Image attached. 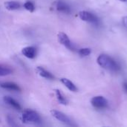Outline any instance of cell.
<instances>
[{"label":"cell","mask_w":127,"mask_h":127,"mask_svg":"<svg viewBox=\"0 0 127 127\" xmlns=\"http://www.w3.org/2000/svg\"><path fill=\"white\" fill-rule=\"evenodd\" d=\"M20 120L25 124H33L39 125L42 120L37 112L31 109L24 110L20 115Z\"/></svg>","instance_id":"6da1fadb"},{"label":"cell","mask_w":127,"mask_h":127,"mask_svg":"<svg viewBox=\"0 0 127 127\" xmlns=\"http://www.w3.org/2000/svg\"><path fill=\"white\" fill-rule=\"evenodd\" d=\"M97 62L100 66L109 71H116L118 68L116 62L106 54H100L97 57Z\"/></svg>","instance_id":"7a4b0ae2"},{"label":"cell","mask_w":127,"mask_h":127,"mask_svg":"<svg viewBox=\"0 0 127 127\" xmlns=\"http://www.w3.org/2000/svg\"><path fill=\"white\" fill-rule=\"evenodd\" d=\"M92 105L97 109H105L108 106V100L103 96H96L91 100Z\"/></svg>","instance_id":"3957f363"},{"label":"cell","mask_w":127,"mask_h":127,"mask_svg":"<svg viewBox=\"0 0 127 127\" xmlns=\"http://www.w3.org/2000/svg\"><path fill=\"white\" fill-rule=\"evenodd\" d=\"M51 114L54 118H55L59 121H60L66 125H69V126L71 125V120L64 113H63L60 111H57L56 109H52V110H51Z\"/></svg>","instance_id":"277c9868"},{"label":"cell","mask_w":127,"mask_h":127,"mask_svg":"<svg viewBox=\"0 0 127 127\" xmlns=\"http://www.w3.org/2000/svg\"><path fill=\"white\" fill-rule=\"evenodd\" d=\"M57 38H58V41L60 42V44H62L63 45H64L65 47H66L68 49H72L71 42L68 36L65 33L60 32L57 34Z\"/></svg>","instance_id":"5b68a950"},{"label":"cell","mask_w":127,"mask_h":127,"mask_svg":"<svg viewBox=\"0 0 127 127\" xmlns=\"http://www.w3.org/2000/svg\"><path fill=\"white\" fill-rule=\"evenodd\" d=\"M79 17L84 22H95L97 21V17L88 12V11H85V10H83V11H80L79 13Z\"/></svg>","instance_id":"8992f818"},{"label":"cell","mask_w":127,"mask_h":127,"mask_svg":"<svg viewBox=\"0 0 127 127\" xmlns=\"http://www.w3.org/2000/svg\"><path fill=\"white\" fill-rule=\"evenodd\" d=\"M55 7L57 10L62 12V13H69L71 11L70 7L68 6V4L63 0H58L57 1H56Z\"/></svg>","instance_id":"52a82bcc"},{"label":"cell","mask_w":127,"mask_h":127,"mask_svg":"<svg viewBox=\"0 0 127 127\" xmlns=\"http://www.w3.org/2000/svg\"><path fill=\"white\" fill-rule=\"evenodd\" d=\"M22 53L25 57L28 59H33L36 57V50L33 46H28L22 50Z\"/></svg>","instance_id":"ba28073f"},{"label":"cell","mask_w":127,"mask_h":127,"mask_svg":"<svg viewBox=\"0 0 127 127\" xmlns=\"http://www.w3.org/2000/svg\"><path fill=\"white\" fill-rule=\"evenodd\" d=\"M3 100H4V101L5 103H7V105L10 106L11 107L14 108L15 109H17V110L21 109V106L19 105V103L18 102H16L14 99H13L11 97L4 96L3 97Z\"/></svg>","instance_id":"9c48e42d"},{"label":"cell","mask_w":127,"mask_h":127,"mask_svg":"<svg viewBox=\"0 0 127 127\" xmlns=\"http://www.w3.org/2000/svg\"><path fill=\"white\" fill-rule=\"evenodd\" d=\"M4 7L8 10H16L20 8V4L16 1H9L4 3Z\"/></svg>","instance_id":"30bf717a"},{"label":"cell","mask_w":127,"mask_h":127,"mask_svg":"<svg viewBox=\"0 0 127 127\" xmlns=\"http://www.w3.org/2000/svg\"><path fill=\"white\" fill-rule=\"evenodd\" d=\"M36 72L42 77H44L46 79H53L54 78V76L49 71H48L42 67H40V66L36 67Z\"/></svg>","instance_id":"8fae6325"},{"label":"cell","mask_w":127,"mask_h":127,"mask_svg":"<svg viewBox=\"0 0 127 127\" xmlns=\"http://www.w3.org/2000/svg\"><path fill=\"white\" fill-rule=\"evenodd\" d=\"M60 81H61V83H62L68 89H69L70 91L74 92H77V88L76 87V86H75L71 80H69L68 79L62 78V79L60 80Z\"/></svg>","instance_id":"7c38bea8"},{"label":"cell","mask_w":127,"mask_h":127,"mask_svg":"<svg viewBox=\"0 0 127 127\" xmlns=\"http://www.w3.org/2000/svg\"><path fill=\"white\" fill-rule=\"evenodd\" d=\"M0 86L3 89H9V90H13V91H20V88L19 87V86L14 83H3L0 85Z\"/></svg>","instance_id":"4fadbf2b"},{"label":"cell","mask_w":127,"mask_h":127,"mask_svg":"<svg viewBox=\"0 0 127 127\" xmlns=\"http://www.w3.org/2000/svg\"><path fill=\"white\" fill-rule=\"evenodd\" d=\"M54 92H55V95H56L57 99L59 101V103L63 105H67L68 101H67L66 98L64 97V95L61 93V92L59 89H55Z\"/></svg>","instance_id":"5bb4252c"},{"label":"cell","mask_w":127,"mask_h":127,"mask_svg":"<svg viewBox=\"0 0 127 127\" xmlns=\"http://www.w3.org/2000/svg\"><path fill=\"white\" fill-rule=\"evenodd\" d=\"M11 72H12V71L9 68L6 67L4 65H0V77L9 75L11 74Z\"/></svg>","instance_id":"9a60e30c"},{"label":"cell","mask_w":127,"mask_h":127,"mask_svg":"<svg viewBox=\"0 0 127 127\" xmlns=\"http://www.w3.org/2000/svg\"><path fill=\"white\" fill-rule=\"evenodd\" d=\"M78 53L80 56L86 57V56L89 55L92 53V50H91V48H84L80 49L78 51Z\"/></svg>","instance_id":"2e32d148"},{"label":"cell","mask_w":127,"mask_h":127,"mask_svg":"<svg viewBox=\"0 0 127 127\" xmlns=\"http://www.w3.org/2000/svg\"><path fill=\"white\" fill-rule=\"evenodd\" d=\"M24 7H25L27 10H28V11H30V12H33V11L35 10L34 4H33L31 1H26V2L24 4Z\"/></svg>","instance_id":"e0dca14e"},{"label":"cell","mask_w":127,"mask_h":127,"mask_svg":"<svg viewBox=\"0 0 127 127\" xmlns=\"http://www.w3.org/2000/svg\"><path fill=\"white\" fill-rule=\"evenodd\" d=\"M7 123H8V124H9L10 126H12V127H15V126H16V124H15L14 122H13V118H11L10 116H8V117L7 118Z\"/></svg>","instance_id":"ac0fdd59"},{"label":"cell","mask_w":127,"mask_h":127,"mask_svg":"<svg viewBox=\"0 0 127 127\" xmlns=\"http://www.w3.org/2000/svg\"><path fill=\"white\" fill-rule=\"evenodd\" d=\"M124 90H125V91H126V92H127V82L124 83Z\"/></svg>","instance_id":"d6986e66"},{"label":"cell","mask_w":127,"mask_h":127,"mask_svg":"<svg viewBox=\"0 0 127 127\" xmlns=\"http://www.w3.org/2000/svg\"><path fill=\"white\" fill-rule=\"evenodd\" d=\"M121 1H127V0H120Z\"/></svg>","instance_id":"ffe728a7"},{"label":"cell","mask_w":127,"mask_h":127,"mask_svg":"<svg viewBox=\"0 0 127 127\" xmlns=\"http://www.w3.org/2000/svg\"><path fill=\"white\" fill-rule=\"evenodd\" d=\"M126 22H127V20H126Z\"/></svg>","instance_id":"44dd1931"},{"label":"cell","mask_w":127,"mask_h":127,"mask_svg":"<svg viewBox=\"0 0 127 127\" xmlns=\"http://www.w3.org/2000/svg\"><path fill=\"white\" fill-rule=\"evenodd\" d=\"M0 122H1V121H0Z\"/></svg>","instance_id":"7402d4cb"}]
</instances>
